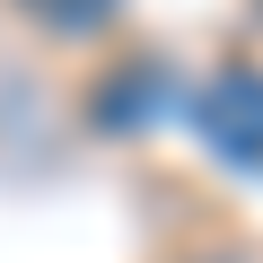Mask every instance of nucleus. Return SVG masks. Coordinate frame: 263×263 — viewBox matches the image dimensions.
Wrapping results in <instances>:
<instances>
[{"label":"nucleus","instance_id":"1","mask_svg":"<svg viewBox=\"0 0 263 263\" xmlns=\"http://www.w3.org/2000/svg\"><path fill=\"white\" fill-rule=\"evenodd\" d=\"M193 114H202V141H211L228 167L263 176V70H219Z\"/></svg>","mask_w":263,"mask_h":263},{"label":"nucleus","instance_id":"2","mask_svg":"<svg viewBox=\"0 0 263 263\" xmlns=\"http://www.w3.org/2000/svg\"><path fill=\"white\" fill-rule=\"evenodd\" d=\"M27 9H35L53 35H88V27H105V18H114V0H27Z\"/></svg>","mask_w":263,"mask_h":263}]
</instances>
